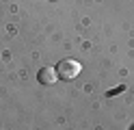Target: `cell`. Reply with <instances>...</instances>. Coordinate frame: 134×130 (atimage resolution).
<instances>
[{
    "label": "cell",
    "mask_w": 134,
    "mask_h": 130,
    "mask_svg": "<svg viewBox=\"0 0 134 130\" xmlns=\"http://www.w3.org/2000/svg\"><path fill=\"white\" fill-rule=\"evenodd\" d=\"M132 130H134V128H132Z\"/></svg>",
    "instance_id": "cell-3"
},
{
    "label": "cell",
    "mask_w": 134,
    "mask_h": 130,
    "mask_svg": "<svg viewBox=\"0 0 134 130\" xmlns=\"http://www.w3.org/2000/svg\"><path fill=\"white\" fill-rule=\"evenodd\" d=\"M56 78H58V74H56L54 67H41L39 74H37V80H39L41 85H54Z\"/></svg>",
    "instance_id": "cell-2"
},
{
    "label": "cell",
    "mask_w": 134,
    "mask_h": 130,
    "mask_svg": "<svg viewBox=\"0 0 134 130\" xmlns=\"http://www.w3.org/2000/svg\"><path fill=\"white\" fill-rule=\"evenodd\" d=\"M80 69H82V65L78 63L76 59H63L61 63L56 65V74H58V78L71 80V78H76L80 74Z\"/></svg>",
    "instance_id": "cell-1"
}]
</instances>
